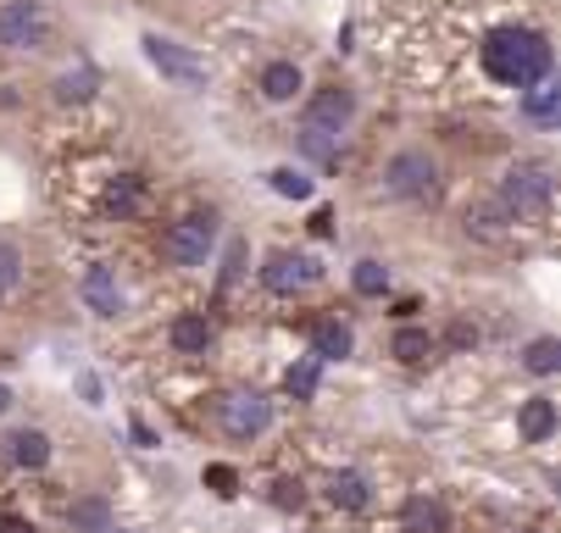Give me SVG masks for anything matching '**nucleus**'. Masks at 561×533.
Segmentation results:
<instances>
[{"instance_id": "nucleus-1", "label": "nucleus", "mask_w": 561, "mask_h": 533, "mask_svg": "<svg viewBox=\"0 0 561 533\" xmlns=\"http://www.w3.org/2000/svg\"><path fill=\"white\" fill-rule=\"evenodd\" d=\"M484 72L506 90H534L539 79H550V45L534 28H495L484 39Z\"/></svg>"}, {"instance_id": "nucleus-2", "label": "nucleus", "mask_w": 561, "mask_h": 533, "mask_svg": "<svg viewBox=\"0 0 561 533\" xmlns=\"http://www.w3.org/2000/svg\"><path fill=\"white\" fill-rule=\"evenodd\" d=\"M351 117H356L351 90H323V95H311V106L300 112V150H306L311 162L334 167V162H340V139H345Z\"/></svg>"}, {"instance_id": "nucleus-3", "label": "nucleus", "mask_w": 561, "mask_h": 533, "mask_svg": "<svg viewBox=\"0 0 561 533\" xmlns=\"http://www.w3.org/2000/svg\"><path fill=\"white\" fill-rule=\"evenodd\" d=\"M550 195H556V178H550V162H517L501 184V211L512 222L523 217H545L550 211Z\"/></svg>"}, {"instance_id": "nucleus-4", "label": "nucleus", "mask_w": 561, "mask_h": 533, "mask_svg": "<svg viewBox=\"0 0 561 533\" xmlns=\"http://www.w3.org/2000/svg\"><path fill=\"white\" fill-rule=\"evenodd\" d=\"M383 189L394 200H428L439 189V167L428 150H394L389 167H383Z\"/></svg>"}, {"instance_id": "nucleus-5", "label": "nucleus", "mask_w": 561, "mask_h": 533, "mask_svg": "<svg viewBox=\"0 0 561 533\" xmlns=\"http://www.w3.org/2000/svg\"><path fill=\"white\" fill-rule=\"evenodd\" d=\"M211 245H217V217H211V211L179 217V222L168 228V240H162L168 262H179V267H201V262L211 256Z\"/></svg>"}, {"instance_id": "nucleus-6", "label": "nucleus", "mask_w": 561, "mask_h": 533, "mask_svg": "<svg viewBox=\"0 0 561 533\" xmlns=\"http://www.w3.org/2000/svg\"><path fill=\"white\" fill-rule=\"evenodd\" d=\"M139 45H145V61L162 72V79H173L179 90H206V61L201 56H190L184 45H173L162 34H145Z\"/></svg>"}, {"instance_id": "nucleus-7", "label": "nucleus", "mask_w": 561, "mask_h": 533, "mask_svg": "<svg viewBox=\"0 0 561 533\" xmlns=\"http://www.w3.org/2000/svg\"><path fill=\"white\" fill-rule=\"evenodd\" d=\"M217 422H222L228 439H256V433H267V422H273V401L256 395V390H233V395L217 401Z\"/></svg>"}, {"instance_id": "nucleus-8", "label": "nucleus", "mask_w": 561, "mask_h": 533, "mask_svg": "<svg viewBox=\"0 0 561 533\" xmlns=\"http://www.w3.org/2000/svg\"><path fill=\"white\" fill-rule=\"evenodd\" d=\"M50 34V18L39 0H7L0 7V45H12V50H39Z\"/></svg>"}, {"instance_id": "nucleus-9", "label": "nucleus", "mask_w": 561, "mask_h": 533, "mask_svg": "<svg viewBox=\"0 0 561 533\" xmlns=\"http://www.w3.org/2000/svg\"><path fill=\"white\" fill-rule=\"evenodd\" d=\"M317 278H323V267H317L311 256H300V251H273V256H267V267H262V283H267L273 294L311 289Z\"/></svg>"}, {"instance_id": "nucleus-10", "label": "nucleus", "mask_w": 561, "mask_h": 533, "mask_svg": "<svg viewBox=\"0 0 561 533\" xmlns=\"http://www.w3.org/2000/svg\"><path fill=\"white\" fill-rule=\"evenodd\" d=\"M84 300H90L95 317H117V312H123V289H117L112 267H90V273H84Z\"/></svg>"}, {"instance_id": "nucleus-11", "label": "nucleus", "mask_w": 561, "mask_h": 533, "mask_svg": "<svg viewBox=\"0 0 561 533\" xmlns=\"http://www.w3.org/2000/svg\"><path fill=\"white\" fill-rule=\"evenodd\" d=\"M400 528H407V533H445V528H450V517H445V506H439V500L417 495V500L400 506Z\"/></svg>"}, {"instance_id": "nucleus-12", "label": "nucleus", "mask_w": 561, "mask_h": 533, "mask_svg": "<svg viewBox=\"0 0 561 533\" xmlns=\"http://www.w3.org/2000/svg\"><path fill=\"white\" fill-rule=\"evenodd\" d=\"M262 95L278 101V106L295 101V95H300V67H295V61H267V67H262Z\"/></svg>"}, {"instance_id": "nucleus-13", "label": "nucleus", "mask_w": 561, "mask_h": 533, "mask_svg": "<svg viewBox=\"0 0 561 533\" xmlns=\"http://www.w3.org/2000/svg\"><path fill=\"white\" fill-rule=\"evenodd\" d=\"M351 345H356V339H351L345 323H317V328H311V356H317V361H345Z\"/></svg>"}, {"instance_id": "nucleus-14", "label": "nucleus", "mask_w": 561, "mask_h": 533, "mask_svg": "<svg viewBox=\"0 0 561 533\" xmlns=\"http://www.w3.org/2000/svg\"><path fill=\"white\" fill-rule=\"evenodd\" d=\"M7 444H12V462L28 467V473H39V467L50 462V439H45L39 428H23V433H12Z\"/></svg>"}, {"instance_id": "nucleus-15", "label": "nucleus", "mask_w": 561, "mask_h": 533, "mask_svg": "<svg viewBox=\"0 0 561 533\" xmlns=\"http://www.w3.org/2000/svg\"><path fill=\"white\" fill-rule=\"evenodd\" d=\"M206 345H211V323L201 312H190V317L173 323V350L179 356H206Z\"/></svg>"}, {"instance_id": "nucleus-16", "label": "nucleus", "mask_w": 561, "mask_h": 533, "mask_svg": "<svg viewBox=\"0 0 561 533\" xmlns=\"http://www.w3.org/2000/svg\"><path fill=\"white\" fill-rule=\"evenodd\" d=\"M523 95H528V101H523V112H528L539 128H550V123L561 117V90H556L550 79H539V84H534V90H523Z\"/></svg>"}, {"instance_id": "nucleus-17", "label": "nucleus", "mask_w": 561, "mask_h": 533, "mask_svg": "<svg viewBox=\"0 0 561 533\" xmlns=\"http://www.w3.org/2000/svg\"><path fill=\"white\" fill-rule=\"evenodd\" d=\"M329 500H334L340 511H362L373 495H367V478H362V473H334V478H329Z\"/></svg>"}, {"instance_id": "nucleus-18", "label": "nucleus", "mask_w": 561, "mask_h": 533, "mask_svg": "<svg viewBox=\"0 0 561 533\" xmlns=\"http://www.w3.org/2000/svg\"><path fill=\"white\" fill-rule=\"evenodd\" d=\"M517 428H523V439H534V444H539V439H550V433H556V406H550L545 395H539V401H528V406H523V417H517Z\"/></svg>"}, {"instance_id": "nucleus-19", "label": "nucleus", "mask_w": 561, "mask_h": 533, "mask_svg": "<svg viewBox=\"0 0 561 533\" xmlns=\"http://www.w3.org/2000/svg\"><path fill=\"white\" fill-rule=\"evenodd\" d=\"M67 522H72V533H101V528H112V511H106L101 495H90V500H78L67 511Z\"/></svg>"}, {"instance_id": "nucleus-20", "label": "nucleus", "mask_w": 561, "mask_h": 533, "mask_svg": "<svg viewBox=\"0 0 561 533\" xmlns=\"http://www.w3.org/2000/svg\"><path fill=\"white\" fill-rule=\"evenodd\" d=\"M389 350H394L400 361H428V356H434V334H428V328H400Z\"/></svg>"}, {"instance_id": "nucleus-21", "label": "nucleus", "mask_w": 561, "mask_h": 533, "mask_svg": "<svg viewBox=\"0 0 561 533\" xmlns=\"http://www.w3.org/2000/svg\"><path fill=\"white\" fill-rule=\"evenodd\" d=\"M284 390H289L295 401H311V395H317V356H306V361H295V367L284 372Z\"/></svg>"}, {"instance_id": "nucleus-22", "label": "nucleus", "mask_w": 561, "mask_h": 533, "mask_svg": "<svg viewBox=\"0 0 561 533\" xmlns=\"http://www.w3.org/2000/svg\"><path fill=\"white\" fill-rule=\"evenodd\" d=\"M523 361H528V372H539V378H550V372L561 367V339H550V334H545V339H534Z\"/></svg>"}, {"instance_id": "nucleus-23", "label": "nucleus", "mask_w": 561, "mask_h": 533, "mask_svg": "<svg viewBox=\"0 0 561 533\" xmlns=\"http://www.w3.org/2000/svg\"><path fill=\"white\" fill-rule=\"evenodd\" d=\"M56 95H61V101H90V95H95V72H90V67L61 72V79H56Z\"/></svg>"}, {"instance_id": "nucleus-24", "label": "nucleus", "mask_w": 561, "mask_h": 533, "mask_svg": "<svg viewBox=\"0 0 561 533\" xmlns=\"http://www.w3.org/2000/svg\"><path fill=\"white\" fill-rule=\"evenodd\" d=\"M139 200H145V189H139V178H117V184L106 189V206H112L117 217H134V211H139Z\"/></svg>"}, {"instance_id": "nucleus-25", "label": "nucleus", "mask_w": 561, "mask_h": 533, "mask_svg": "<svg viewBox=\"0 0 561 533\" xmlns=\"http://www.w3.org/2000/svg\"><path fill=\"white\" fill-rule=\"evenodd\" d=\"M351 283H356V294H389V267L383 262H356Z\"/></svg>"}, {"instance_id": "nucleus-26", "label": "nucleus", "mask_w": 561, "mask_h": 533, "mask_svg": "<svg viewBox=\"0 0 561 533\" xmlns=\"http://www.w3.org/2000/svg\"><path fill=\"white\" fill-rule=\"evenodd\" d=\"M267 178H273V195H284V200H311V178H306V173L278 167V173H267Z\"/></svg>"}, {"instance_id": "nucleus-27", "label": "nucleus", "mask_w": 561, "mask_h": 533, "mask_svg": "<svg viewBox=\"0 0 561 533\" xmlns=\"http://www.w3.org/2000/svg\"><path fill=\"white\" fill-rule=\"evenodd\" d=\"M18 278H23V256H18L12 245H0V300L18 289Z\"/></svg>"}, {"instance_id": "nucleus-28", "label": "nucleus", "mask_w": 561, "mask_h": 533, "mask_svg": "<svg viewBox=\"0 0 561 533\" xmlns=\"http://www.w3.org/2000/svg\"><path fill=\"white\" fill-rule=\"evenodd\" d=\"M300 500H306V495H300V478H278V484H273V506H278V511H300Z\"/></svg>"}, {"instance_id": "nucleus-29", "label": "nucleus", "mask_w": 561, "mask_h": 533, "mask_svg": "<svg viewBox=\"0 0 561 533\" xmlns=\"http://www.w3.org/2000/svg\"><path fill=\"white\" fill-rule=\"evenodd\" d=\"M239 267H245V245H228V267H222V289L239 278Z\"/></svg>"}, {"instance_id": "nucleus-30", "label": "nucleus", "mask_w": 561, "mask_h": 533, "mask_svg": "<svg viewBox=\"0 0 561 533\" xmlns=\"http://www.w3.org/2000/svg\"><path fill=\"white\" fill-rule=\"evenodd\" d=\"M206 484H211L217 495H233V467H211V473H206Z\"/></svg>"}, {"instance_id": "nucleus-31", "label": "nucleus", "mask_w": 561, "mask_h": 533, "mask_svg": "<svg viewBox=\"0 0 561 533\" xmlns=\"http://www.w3.org/2000/svg\"><path fill=\"white\" fill-rule=\"evenodd\" d=\"M0 533H34L28 517H0Z\"/></svg>"}, {"instance_id": "nucleus-32", "label": "nucleus", "mask_w": 561, "mask_h": 533, "mask_svg": "<svg viewBox=\"0 0 561 533\" xmlns=\"http://www.w3.org/2000/svg\"><path fill=\"white\" fill-rule=\"evenodd\" d=\"M7 406H12V390H7V384H0V412H7Z\"/></svg>"}, {"instance_id": "nucleus-33", "label": "nucleus", "mask_w": 561, "mask_h": 533, "mask_svg": "<svg viewBox=\"0 0 561 533\" xmlns=\"http://www.w3.org/2000/svg\"><path fill=\"white\" fill-rule=\"evenodd\" d=\"M101 533H117V528H101Z\"/></svg>"}]
</instances>
